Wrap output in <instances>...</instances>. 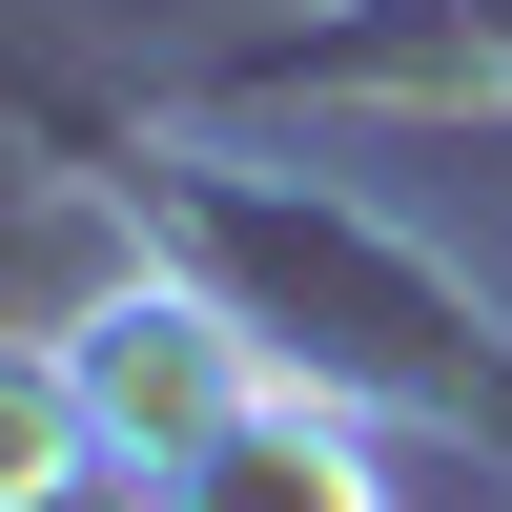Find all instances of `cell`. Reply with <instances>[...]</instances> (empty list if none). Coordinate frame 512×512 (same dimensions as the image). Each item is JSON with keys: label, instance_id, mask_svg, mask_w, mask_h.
<instances>
[{"label": "cell", "instance_id": "obj_1", "mask_svg": "<svg viewBox=\"0 0 512 512\" xmlns=\"http://www.w3.org/2000/svg\"><path fill=\"white\" fill-rule=\"evenodd\" d=\"M62 349H82L103 451H144V472H205V451H246V431H267V410H246V349L185 308V287H123V308H82Z\"/></svg>", "mask_w": 512, "mask_h": 512}, {"label": "cell", "instance_id": "obj_2", "mask_svg": "<svg viewBox=\"0 0 512 512\" xmlns=\"http://www.w3.org/2000/svg\"><path fill=\"white\" fill-rule=\"evenodd\" d=\"M82 451H103V410H82V349H41V328H0V512H62Z\"/></svg>", "mask_w": 512, "mask_h": 512}]
</instances>
